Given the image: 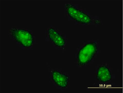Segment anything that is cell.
Segmentation results:
<instances>
[{
	"label": "cell",
	"mask_w": 123,
	"mask_h": 93,
	"mask_svg": "<svg viewBox=\"0 0 123 93\" xmlns=\"http://www.w3.org/2000/svg\"><path fill=\"white\" fill-rule=\"evenodd\" d=\"M117 85L113 83H101L97 82L93 86L95 90L99 91H115L117 90L119 88Z\"/></svg>",
	"instance_id": "obj_7"
},
{
	"label": "cell",
	"mask_w": 123,
	"mask_h": 93,
	"mask_svg": "<svg viewBox=\"0 0 123 93\" xmlns=\"http://www.w3.org/2000/svg\"><path fill=\"white\" fill-rule=\"evenodd\" d=\"M52 80L57 85L62 88L68 87L69 78L67 75L56 70L52 71Z\"/></svg>",
	"instance_id": "obj_5"
},
{
	"label": "cell",
	"mask_w": 123,
	"mask_h": 93,
	"mask_svg": "<svg viewBox=\"0 0 123 93\" xmlns=\"http://www.w3.org/2000/svg\"><path fill=\"white\" fill-rule=\"evenodd\" d=\"M66 8L69 16L77 22L84 24H88L91 23V18L89 16L73 5L67 4Z\"/></svg>",
	"instance_id": "obj_2"
},
{
	"label": "cell",
	"mask_w": 123,
	"mask_h": 93,
	"mask_svg": "<svg viewBox=\"0 0 123 93\" xmlns=\"http://www.w3.org/2000/svg\"><path fill=\"white\" fill-rule=\"evenodd\" d=\"M12 34L17 41L24 47H30L33 44L32 36L28 31L21 30H14Z\"/></svg>",
	"instance_id": "obj_3"
},
{
	"label": "cell",
	"mask_w": 123,
	"mask_h": 93,
	"mask_svg": "<svg viewBox=\"0 0 123 93\" xmlns=\"http://www.w3.org/2000/svg\"><path fill=\"white\" fill-rule=\"evenodd\" d=\"M95 77L97 81L107 83L112 79L111 70L109 66L105 64L97 66L95 69Z\"/></svg>",
	"instance_id": "obj_4"
},
{
	"label": "cell",
	"mask_w": 123,
	"mask_h": 93,
	"mask_svg": "<svg viewBox=\"0 0 123 93\" xmlns=\"http://www.w3.org/2000/svg\"><path fill=\"white\" fill-rule=\"evenodd\" d=\"M96 42H89L83 46L79 50L77 55L79 66L87 65L92 61L98 51V46Z\"/></svg>",
	"instance_id": "obj_1"
},
{
	"label": "cell",
	"mask_w": 123,
	"mask_h": 93,
	"mask_svg": "<svg viewBox=\"0 0 123 93\" xmlns=\"http://www.w3.org/2000/svg\"><path fill=\"white\" fill-rule=\"evenodd\" d=\"M48 33L50 40L59 47H63L66 44V41L63 36L60 35L55 29L50 28L49 30Z\"/></svg>",
	"instance_id": "obj_6"
}]
</instances>
